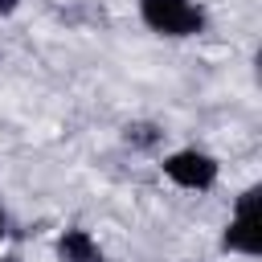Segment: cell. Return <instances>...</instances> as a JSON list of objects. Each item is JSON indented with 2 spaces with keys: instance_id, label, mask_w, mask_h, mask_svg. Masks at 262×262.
Returning <instances> with one entry per match:
<instances>
[{
  "instance_id": "52a82bcc",
  "label": "cell",
  "mask_w": 262,
  "mask_h": 262,
  "mask_svg": "<svg viewBox=\"0 0 262 262\" xmlns=\"http://www.w3.org/2000/svg\"><path fill=\"white\" fill-rule=\"evenodd\" d=\"M4 233H8V213L0 209V237H4Z\"/></svg>"
},
{
  "instance_id": "6da1fadb",
  "label": "cell",
  "mask_w": 262,
  "mask_h": 262,
  "mask_svg": "<svg viewBox=\"0 0 262 262\" xmlns=\"http://www.w3.org/2000/svg\"><path fill=\"white\" fill-rule=\"evenodd\" d=\"M139 20L160 37H196L209 25L201 0H139Z\"/></svg>"
},
{
  "instance_id": "ba28073f",
  "label": "cell",
  "mask_w": 262,
  "mask_h": 262,
  "mask_svg": "<svg viewBox=\"0 0 262 262\" xmlns=\"http://www.w3.org/2000/svg\"><path fill=\"white\" fill-rule=\"evenodd\" d=\"M0 262H20V258H12V254H4V258H0Z\"/></svg>"
},
{
  "instance_id": "7a4b0ae2",
  "label": "cell",
  "mask_w": 262,
  "mask_h": 262,
  "mask_svg": "<svg viewBox=\"0 0 262 262\" xmlns=\"http://www.w3.org/2000/svg\"><path fill=\"white\" fill-rule=\"evenodd\" d=\"M262 184H250L237 205H233V217L221 233V250L229 254H246V258H258L262 254Z\"/></svg>"
},
{
  "instance_id": "3957f363",
  "label": "cell",
  "mask_w": 262,
  "mask_h": 262,
  "mask_svg": "<svg viewBox=\"0 0 262 262\" xmlns=\"http://www.w3.org/2000/svg\"><path fill=\"white\" fill-rule=\"evenodd\" d=\"M164 176L172 180V184H180V188H188V192H209L213 184H217V176H221V164L209 156V151H201V147H180V151H172V156H164Z\"/></svg>"
},
{
  "instance_id": "5b68a950",
  "label": "cell",
  "mask_w": 262,
  "mask_h": 262,
  "mask_svg": "<svg viewBox=\"0 0 262 262\" xmlns=\"http://www.w3.org/2000/svg\"><path fill=\"white\" fill-rule=\"evenodd\" d=\"M160 139H164V127H160V123L135 119V123L123 127V143L135 147V151H151V147H160Z\"/></svg>"
},
{
  "instance_id": "277c9868",
  "label": "cell",
  "mask_w": 262,
  "mask_h": 262,
  "mask_svg": "<svg viewBox=\"0 0 262 262\" xmlns=\"http://www.w3.org/2000/svg\"><path fill=\"white\" fill-rule=\"evenodd\" d=\"M53 250H57V262H106L102 258V246L86 229H78V225L74 229H61Z\"/></svg>"
},
{
  "instance_id": "8992f818",
  "label": "cell",
  "mask_w": 262,
  "mask_h": 262,
  "mask_svg": "<svg viewBox=\"0 0 262 262\" xmlns=\"http://www.w3.org/2000/svg\"><path fill=\"white\" fill-rule=\"evenodd\" d=\"M20 8V0H0V16H12Z\"/></svg>"
}]
</instances>
